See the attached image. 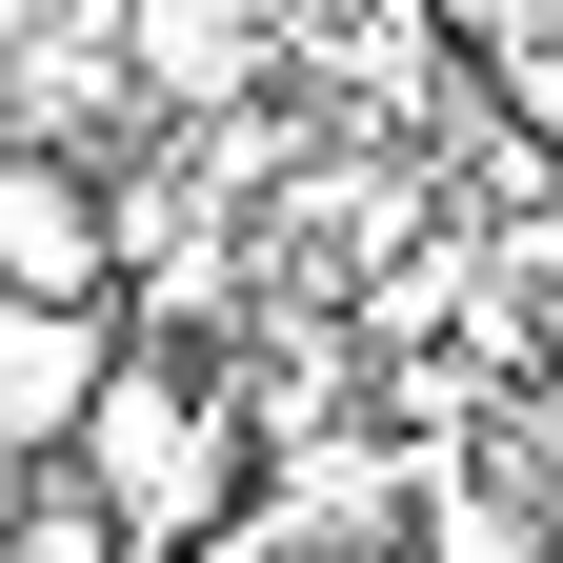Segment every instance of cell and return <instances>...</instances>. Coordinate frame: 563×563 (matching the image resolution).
<instances>
[{"instance_id":"obj_6","label":"cell","mask_w":563,"mask_h":563,"mask_svg":"<svg viewBox=\"0 0 563 563\" xmlns=\"http://www.w3.org/2000/svg\"><path fill=\"white\" fill-rule=\"evenodd\" d=\"M443 563H523V523H504V504H463V483H443Z\"/></svg>"},{"instance_id":"obj_3","label":"cell","mask_w":563,"mask_h":563,"mask_svg":"<svg viewBox=\"0 0 563 563\" xmlns=\"http://www.w3.org/2000/svg\"><path fill=\"white\" fill-rule=\"evenodd\" d=\"M101 41H121V81H141V101H181V121H242V81L282 60L262 0H101Z\"/></svg>"},{"instance_id":"obj_1","label":"cell","mask_w":563,"mask_h":563,"mask_svg":"<svg viewBox=\"0 0 563 563\" xmlns=\"http://www.w3.org/2000/svg\"><path fill=\"white\" fill-rule=\"evenodd\" d=\"M81 483H101L121 543H201V523H222V483H242V402L201 383V363H101Z\"/></svg>"},{"instance_id":"obj_5","label":"cell","mask_w":563,"mask_h":563,"mask_svg":"<svg viewBox=\"0 0 563 563\" xmlns=\"http://www.w3.org/2000/svg\"><path fill=\"white\" fill-rule=\"evenodd\" d=\"M402 21H443V41H483V60H523V41H563V0H402Z\"/></svg>"},{"instance_id":"obj_4","label":"cell","mask_w":563,"mask_h":563,"mask_svg":"<svg viewBox=\"0 0 563 563\" xmlns=\"http://www.w3.org/2000/svg\"><path fill=\"white\" fill-rule=\"evenodd\" d=\"M101 363H121L101 302H0V463H21V443H81Z\"/></svg>"},{"instance_id":"obj_2","label":"cell","mask_w":563,"mask_h":563,"mask_svg":"<svg viewBox=\"0 0 563 563\" xmlns=\"http://www.w3.org/2000/svg\"><path fill=\"white\" fill-rule=\"evenodd\" d=\"M121 282V181L60 141H0V302H101Z\"/></svg>"}]
</instances>
